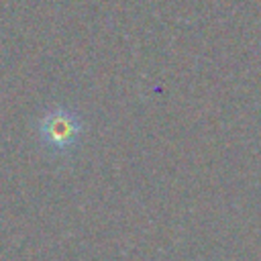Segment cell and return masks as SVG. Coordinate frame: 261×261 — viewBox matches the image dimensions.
Instances as JSON below:
<instances>
[{
	"instance_id": "6da1fadb",
	"label": "cell",
	"mask_w": 261,
	"mask_h": 261,
	"mask_svg": "<svg viewBox=\"0 0 261 261\" xmlns=\"http://www.w3.org/2000/svg\"><path fill=\"white\" fill-rule=\"evenodd\" d=\"M43 135L47 139V143L57 145V147H65L73 141V137L77 135V124L75 120L65 114V112H55L45 116L43 122Z\"/></svg>"
}]
</instances>
